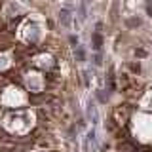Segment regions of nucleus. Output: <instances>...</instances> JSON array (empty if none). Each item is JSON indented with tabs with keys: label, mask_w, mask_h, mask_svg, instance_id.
<instances>
[{
	"label": "nucleus",
	"mask_w": 152,
	"mask_h": 152,
	"mask_svg": "<svg viewBox=\"0 0 152 152\" xmlns=\"http://www.w3.org/2000/svg\"><path fill=\"white\" fill-rule=\"evenodd\" d=\"M88 116L91 118V122H93V124H97L99 114H97V108H95V104H93V103H89V107H88Z\"/></svg>",
	"instance_id": "1"
},
{
	"label": "nucleus",
	"mask_w": 152,
	"mask_h": 152,
	"mask_svg": "<svg viewBox=\"0 0 152 152\" xmlns=\"http://www.w3.org/2000/svg\"><path fill=\"white\" fill-rule=\"evenodd\" d=\"M59 21L63 23L65 27H69V25H70V12H69V10H63V12L59 13Z\"/></svg>",
	"instance_id": "2"
}]
</instances>
